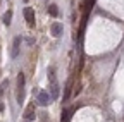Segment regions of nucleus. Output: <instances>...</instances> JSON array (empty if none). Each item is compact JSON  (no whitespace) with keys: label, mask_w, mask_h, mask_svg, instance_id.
Returning <instances> with one entry per match:
<instances>
[{"label":"nucleus","mask_w":124,"mask_h":122,"mask_svg":"<svg viewBox=\"0 0 124 122\" xmlns=\"http://www.w3.org/2000/svg\"><path fill=\"white\" fill-rule=\"evenodd\" d=\"M7 84H9V81H7V79H5V81H2V84H0V96L4 95V89L7 88Z\"/></svg>","instance_id":"ddd939ff"},{"label":"nucleus","mask_w":124,"mask_h":122,"mask_svg":"<svg viewBox=\"0 0 124 122\" xmlns=\"http://www.w3.org/2000/svg\"><path fill=\"white\" fill-rule=\"evenodd\" d=\"M4 110V103H0V112H2Z\"/></svg>","instance_id":"4468645a"},{"label":"nucleus","mask_w":124,"mask_h":122,"mask_svg":"<svg viewBox=\"0 0 124 122\" xmlns=\"http://www.w3.org/2000/svg\"><path fill=\"white\" fill-rule=\"evenodd\" d=\"M71 93H72V79H69L67 84H66V88H64V96H62V101H67L69 96H71Z\"/></svg>","instance_id":"423d86ee"},{"label":"nucleus","mask_w":124,"mask_h":122,"mask_svg":"<svg viewBox=\"0 0 124 122\" xmlns=\"http://www.w3.org/2000/svg\"><path fill=\"white\" fill-rule=\"evenodd\" d=\"M48 12H50L52 17H57V16H59V9H57V5H55V4L48 5Z\"/></svg>","instance_id":"9b49d317"},{"label":"nucleus","mask_w":124,"mask_h":122,"mask_svg":"<svg viewBox=\"0 0 124 122\" xmlns=\"http://www.w3.org/2000/svg\"><path fill=\"white\" fill-rule=\"evenodd\" d=\"M48 89H50V98L52 100H57L59 98V84L57 83H50Z\"/></svg>","instance_id":"0eeeda50"},{"label":"nucleus","mask_w":124,"mask_h":122,"mask_svg":"<svg viewBox=\"0 0 124 122\" xmlns=\"http://www.w3.org/2000/svg\"><path fill=\"white\" fill-rule=\"evenodd\" d=\"M23 14H24V17H26L28 26H29V28H35V10L31 9V7H24Z\"/></svg>","instance_id":"f03ea898"},{"label":"nucleus","mask_w":124,"mask_h":122,"mask_svg":"<svg viewBox=\"0 0 124 122\" xmlns=\"http://www.w3.org/2000/svg\"><path fill=\"white\" fill-rule=\"evenodd\" d=\"M26 122H28V120H26Z\"/></svg>","instance_id":"2eb2a0df"},{"label":"nucleus","mask_w":124,"mask_h":122,"mask_svg":"<svg viewBox=\"0 0 124 122\" xmlns=\"http://www.w3.org/2000/svg\"><path fill=\"white\" fill-rule=\"evenodd\" d=\"M50 95L48 93H46V91H40V93H38V96H36V101L41 105V107H46V105H48L50 103Z\"/></svg>","instance_id":"7ed1b4c3"},{"label":"nucleus","mask_w":124,"mask_h":122,"mask_svg":"<svg viewBox=\"0 0 124 122\" xmlns=\"http://www.w3.org/2000/svg\"><path fill=\"white\" fill-rule=\"evenodd\" d=\"M74 110L72 108H66L64 112H62V119H60V122H69V119H71V114H72Z\"/></svg>","instance_id":"1a4fd4ad"},{"label":"nucleus","mask_w":124,"mask_h":122,"mask_svg":"<svg viewBox=\"0 0 124 122\" xmlns=\"http://www.w3.org/2000/svg\"><path fill=\"white\" fill-rule=\"evenodd\" d=\"M50 31H52L54 36H60V35H62V24H60V22H54V24L50 26Z\"/></svg>","instance_id":"6e6552de"},{"label":"nucleus","mask_w":124,"mask_h":122,"mask_svg":"<svg viewBox=\"0 0 124 122\" xmlns=\"http://www.w3.org/2000/svg\"><path fill=\"white\" fill-rule=\"evenodd\" d=\"M19 47H21V36H16L14 38V43H12V58H16L19 55Z\"/></svg>","instance_id":"20e7f679"},{"label":"nucleus","mask_w":124,"mask_h":122,"mask_svg":"<svg viewBox=\"0 0 124 122\" xmlns=\"http://www.w3.org/2000/svg\"><path fill=\"white\" fill-rule=\"evenodd\" d=\"M24 83H26L24 74L19 72V76H17V103L19 105L24 101Z\"/></svg>","instance_id":"f257e3e1"},{"label":"nucleus","mask_w":124,"mask_h":122,"mask_svg":"<svg viewBox=\"0 0 124 122\" xmlns=\"http://www.w3.org/2000/svg\"><path fill=\"white\" fill-rule=\"evenodd\" d=\"M48 81H50V83H57V78H55V69H54V67H48Z\"/></svg>","instance_id":"f8f14e48"},{"label":"nucleus","mask_w":124,"mask_h":122,"mask_svg":"<svg viewBox=\"0 0 124 122\" xmlns=\"http://www.w3.org/2000/svg\"><path fill=\"white\" fill-rule=\"evenodd\" d=\"M2 21H4V24H5V26H10V22H12V10H7V12L4 14Z\"/></svg>","instance_id":"9d476101"},{"label":"nucleus","mask_w":124,"mask_h":122,"mask_svg":"<svg viewBox=\"0 0 124 122\" xmlns=\"http://www.w3.org/2000/svg\"><path fill=\"white\" fill-rule=\"evenodd\" d=\"M35 105L33 103H31L29 107H28V108H26V112H24V119L28 120V122H31V120H35Z\"/></svg>","instance_id":"39448f33"}]
</instances>
